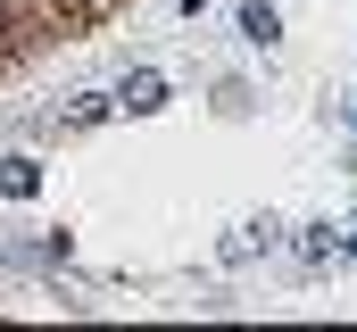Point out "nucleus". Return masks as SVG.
Instances as JSON below:
<instances>
[{"label": "nucleus", "instance_id": "nucleus-1", "mask_svg": "<svg viewBox=\"0 0 357 332\" xmlns=\"http://www.w3.org/2000/svg\"><path fill=\"white\" fill-rule=\"evenodd\" d=\"M116 108H125V116H158V108H167V75H125L116 83Z\"/></svg>", "mask_w": 357, "mask_h": 332}, {"label": "nucleus", "instance_id": "nucleus-2", "mask_svg": "<svg viewBox=\"0 0 357 332\" xmlns=\"http://www.w3.org/2000/svg\"><path fill=\"white\" fill-rule=\"evenodd\" d=\"M0 191H8V199H33V191H42V166L33 158H0Z\"/></svg>", "mask_w": 357, "mask_h": 332}, {"label": "nucleus", "instance_id": "nucleus-3", "mask_svg": "<svg viewBox=\"0 0 357 332\" xmlns=\"http://www.w3.org/2000/svg\"><path fill=\"white\" fill-rule=\"evenodd\" d=\"M241 33H250V42H274V33H282V17H274L266 0H241Z\"/></svg>", "mask_w": 357, "mask_h": 332}, {"label": "nucleus", "instance_id": "nucleus-4", "mask_svg": "<svg viewBox=\"0 0 357 332\" xmlns=\"http://www.w3.org/2000/svg\"><path fill=\"white\" fill-rule=\"evenodd\" d=\"M108 108H116V100H100V91H84V100H75V108H67V125H100V116H108Z\"/></svg>", "mask_w": 357, "mask_h": 332}, {"label": "nucleus", "instance_id": "nucleus-5", "mask_svg": "<svg viewBox=\"0 0 357 332\" xmlns=\"http://www.w3.org/2000/svg\"><path fill=\"white\" fill-rule=\"evenodd\" d=\"M349 249H357V241H349Z\"/></svg>", "mask_w": 357, "mask_h": 332}]
</instances>
